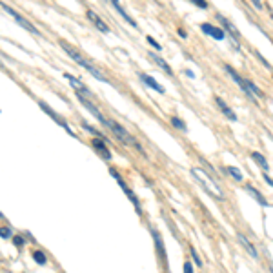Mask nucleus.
Returning a JSON list of instances; mask_svg holds the SVG:
<instances>
[{"instance_id":"obj_1","label":"nucleus","mask_w":273,"mask_h":273,"mask_svg":"<svg viewBox=\"0 0 273 273\" xmlns=\"http://www.w3.org/2000/svg\"><path fill=\"white\" fill-rule=\"evenodd\" d=\"M60 47H62V49H64L66 53H68L71 60H75V62H77V64L80 66V68H84L86 71H88V73L93 75V77H95L97 80H100V82H104V84H110V80H108V77H106V75L102 73V71H100L99 68H95V66L90 62V60H86V58L82 57V55H80L79 51H75V49H73L71 46H69V44H66L64 40H60Z\"/></svg>"},{"instance_id":"obj_2","label":"nucleus","mask_w":273,"mask_h":273,"mask_svg":"<svg viewBox=\"0 0 273 273\" xmlns=\"http://www.w3.org/2000/svg\"><path fill=\"white\" fill-rule=\"evenodd\" d=\"M191 175H193V179L202 186V188L211 195V197H215L217 200H224V193H222V189L219 188L215 184V180H211L208 175L202 171L200 168H193L191 169Z\"/></svg>"},{"instance_id":"obj_3","label":"nucleus","mask_w":273,"mask_h":273,"mask_svg":"<svg viewBox=\"0 0 273 273\" xmlns=\"http://www.w3.org/2000/svg\"><path fill=\"white\" fill-rule=\"evenodd\" d=\"M108 128H110L111 132L115 133V136H119V138H121V140L124 142V144H128V146H133L135 149H138V151H140L142 155H146V153H144V149H142L140 144H138V142H136L135 138H133V136L130 135V133H128L126 130H124V128L121 126V124H117L115 121H110V119H108Z\"/></svg>"},{"instance_id":"obj_4","label":"nucleus","mask_w":273,"mask_h":273,"mask_svg":"<svg viewBox=\"0 0 273 273\" xmlns=\"http://www.w3.org/2000/svg\"><path fill=\"white\" fill-rule=\"evenodd\" d=\"M110 173H111V177H113V179L117 180V184H119V186H121V189H122V191H124V193L128 195V199L132 200V204L135 206L136 213H138V215H140V204H138V199H136V195L133 193V189L130 188V186H128L126 182H124V179H122V177H121V173H119V171H115V169H110Z\"/></svg>"},{"instance_id":"obj_5","label":"nucleus","mask_w":273,"mask_h":273,"mask_svg":"<svg viewBox=\"0 0 273 273\" xmlns=\"http://www.w3.org/2000/svg\"><path fill=\"white\" fill-rule=\"evenodd\" d=\"M226 73L230 75L231 79H233V80L237 82V86H239V88H241V90L244 91V93H246L248 99L252 100V102H255V104H257V95H255L252 90H250V86H248V80H246V79H242L241 75L237 73V71H235L233 68H231V66H226Z\"/></svg>"},{"instance_id":"obj_6","label":"nucleus","mask_w":273,"mask_h":273,"mask_svg":"<svg viewBox=\"0 0 273 273\" xmlns=\"http://www.w3.org/2000/svg\"><path fill=\"white\" fill-rule=\"evenodd\" d=\"M77 99H79L80 104L84 106L86 110L90 111L91 115H93L95 119H97V121L100 122V124H104V126H108V119H106V117L102 115V113H100L99 108H97V106H95L93 102H91V99H88V97H86V95H82V93H77Z\"/></svg>"},{"instance_id":"obj_7","label":"nucleus","mask_w":273,"mask_h":273,"mask_svg":"<svg viewBox=\"0 0 273 273\" xmlns=\"http://www.w3.org/2000/svg\"><path fill=\"white\" fill-rule=\"evenodd\" d=\"M2 9L5 11V13H7V15H11L13 16V18H15L16 22H18V24H20L22 27H24V29H27V31L29 33H33V35H40V33H38V29L35 26H31V24H29V22L26 20V18H22L20 15H18V13H16L15 9H11L9 5H5V4H2Z\"/></svg>"},{"instance_id":"obj_8","label":"nucleus","mask_w":273,"mask_h":273,"mask_svg":"<svg viewBox=\"0 0 273 273\" xmlns=\"http://www.w3.org/2000/svg\"><path fill=\"white\" fill-rule=\"evenodd\" d=\"M64 79L68 80L69 84L73 86L75 88V91H77V93H82V95H86V97H88V99H91L93 100L95 97H93V93H91L90 90H88V88H86L84 84H82V82H80L79 79H77V77H73V75H69V73H64Z\"/></svg>"},{"instance_id":"obj_9","label":"nucleus","mask_w":273,"mask_h":273,"mask_svg":"<svg viewBox=\"0 0 273 273\" xmlns=\"http://www.w3.org/2000/svg\"><path fill=\"white\" fill-rule=\"evenodd\" d=\"M40 108H42V110L46 111V115H49V117H51V119H53V121L57 122L58 126H60V128H64V130H66V132H68L69 135H75V133L71 132V128L68 126V122H64L62 119H60V117H58L57 113H55V111H53L51 108H49V106L46 104V102H40Z\"/></svg>"},{"instance_id":"obj_10","label":"nucleus","mask_w":273,"mask_h":273,"mask_svg":"<svg viewBox=\"0 0 273 273\" xmlns=\"http://www.w3.org/2000/svg\"><path fill=\"white\" fill-rule=\"evenodd\" d=\"M106 2H108V4H110V5H113V9H115L117 13H119V15H121L122 18H124V20L128 22V24H130V26H132V27H136V22L133 20L132 16L128 15V13H126V9H124V7H122V5H121V2H119V0H106Z\"/></svg>"},{"instance_id":"obj_11","label":"nucleus","mask_w":273,"mask_h":273,"mask_svg":"<svg viewBox=\"0 0 273 273\" xmlns=\"http://www.w3.org/2000/svg\"><path fill=\"white\" fill-rule=\"evenodd\" d=\"M106 142H108V140H104V138H99V140H97V138H93V147H95V151L99 153V155L104 158V160H110V158H111V151L108 149V147H106Z\"/></svg>"},{"instance_id":"obj_12","label":"nucleus","mask_w":273,"mask_h":273,"mask_svg":"<svg viewBox=\"0 0 273 273\" xmlns=\"http://www.w3.org/2000/svg\"><path fill=\"white\" fill-rule=\"evenodd\" d=\"M86 15H88V18H90V20L93 22L95 27H97L99 31H102V33H110V27L106 26V22L102 20V18H100V16L97 15V13H95L93 9H88V13H86Z\"/></svg>"},{"instance_id":"obj_13","label":"nucleus","mask_w":273,"mask_h":273,"mask_svg":"<svg viewBox=\"0 0 273 273\" xmlns=\"http://www.w3.org/2000/svg\"><path fill=\"white\" fill-rule=\"evenodd\" d=\"M202 31L206 33V35H210V37H213L215 40H224V31H222L221 27H217V26H211V24H202Z\"/></svg>"},{"instance_id":"obj_14","label":"nucleus","mask_w":273,"mask_h":273,"mask_svg":"<svg viewBox=\"0 0 273 273\" xmlns=\"http://www.w3.org/2000/svg\"><path fill=\"white\" fill-rule=\"evenodd\" d=\"M138 79L144 82V84L147 86V88H151L153 91H157V93H164V88L160 84H158L157 80L153 79V77H149V75H146V73H138Z\"/></svg>"},{"instance_id":"obj_15","label":"nucleus","mask_w":273,"mask_h":273,"mask_svg":"<svg viewBox=\"0 0 273 273\" xmlns=\"http://www.w3.org/2000/svg\"><path fill=\"white\" fill-rule=\"evenodd\" d=\"M217 18H219V20H221L222 24H224V27H226L228 31L231 33V37H233V40H235V42L239 44V40H241V33H239V29H237V27L233 26V24H231V22L228 20V18H226L224 15H217Z\"/></svg>"},{"instance_id":"obj_16","label":"nucleus","mask_w":273,"mask_h":273,"mask_svg":"<svg viewBox=\"0 0 273 273\" xmlns=\"http://www.w3.org/2000/svg\"><path fill=\"white\" fill-rule=\"evenodd\" d=\"M151 235H153V241H155V246H157V252L160 255V261L166 263V252H164V242H162V237L158 233L157 230H151Z\"/></svg>"},{"instance_id":"obj_17","label":"nucleus","mask_w":273,"mask_h":273,"mask_svg":"<svg viewBox=\"0 0 273 273\" xmlns=\"http://www.w3.org/2000/svg\"><path fill=\"white\" fill-rule=\"evenodd\" d=\"M147 57L151 58L153 62L157 64V66H158V68H160V69H162L164 73H168L169 77L173 75V71H171V68H169V64H168V62H164V60H162V58H160V57H158V55H155V53H147Z\"/></svg>"},{"instance_id":"obj_18","label":"nucleus","mask_w":273,"mask_h":273,"mask_svg":"<svg viewBox=\"0 0 273 273\" xmlns=\"http://www.w3.org/2000/svg\"><path fill=\"white\" fill-rule=\"evenodd\" d=\"M246 191H248V193H250V195H252L253 199L257 200V202H259V204H261V206H264V208H266V206H268V200L264 199V195L261 193V191H259V189H255V188H253L252 184H246Z\"/></svg>"},{"instance_id":"obj_19","label":"nucleus","mask_w":273,"mask_h":273,"mask_svg":"<svg viewBox=\"0 0 273 273\" xmlns=\"http://www.w3.org/2000/svg\"><path fill=\"white\" fill-rule=\"evenodd\" d=\"M215 102H217V106L221 108L222 113H224V115H226L228 119H230V121H237V115L233 113V111H231V108L226 104V102H224V100L221 99V97H215Z\"/></svg>"},{"instance_id":"obj_20","label":"nucleus","mask_w":273,"mask_h":273,"mask_svg":"<svg viewBox=\"0 0 273 273\" xmlns=\"http://www.w3.org/2000/svg\"><path fill=\"white\" fill-rule=\"evenodd\" d=\"M237 239H239V242H241L242 246L246 248V252L250 253V255H252L253 259H259V253H257V250H255V246H253L252 242L248 241L246 237H244V235H241V233H239V235H237Z\"/></svg>"},{"instance_id":"obj_21","label":"nucleus","mask_w":273,"mask_h":273,"mask_svg":"<svg viewBox=\"0 0 273 273\" xmlns=\"http://www.w3.org/2000/svg\"><path fill=\"white\" fill-rule=\"evenodd\" d=\"M252 158H253V160H255V162L259 164V166H261V168L264 169V171H268V169H270V166H268V160H266V158H264L263 155H261V153H257V151H255V153H252Z\"/></svg>"},{"instance_id":"obj_22","label":"nucleus","mask_w":273,"mask_h":273,"mask_svg":"<svg viewBox=\"0 0 273 273\" xmlns=\"http://www.w3.org/2000/svg\"><path fill=\"white\" fill-rule=\"evenodd\" d=\"M171 126L177 128V130H182V132H186L188 128H186V124H184V121H180L179 117H171Z\"/></svg>"},{"instance_id":"obj_23","label":"nucleus","mask_w":273,"mask_h":273,"mask_svg":"<svg viewBox=\"0 0 273 273\" xmlns=\"http://www.w3.org/2000/svg\"><path fill=\"white\" fill-rule=\"evenodd\" d=\"M33 259H35V263L40 264V266H46V263H47L46 255H44L42 252H35L33 253Z\"/></svg>"},{"instance_id":"obj_24","label":"nucleus","mask_w":273,"mask_h":273,"mask_svg":"<svg viewBox=\"0 0 273 273\" xmlns=\"http://www.w3.org/2000/svg\"><path fill=\"white\" fill-rule=\"evenodd\" d=\"M226 171H228V173H230L231 177H233V179H235V180H239V182H241V180H242V173H241V171H239V169H237V168H233V166H228Z\"/></svg>"},{"instance_id":"obj_25","label":"nucleus","mask_w":273,"mask_h":273,"mask_svg":"<svg viewBox=\"0 0 273 273\" xmlns=\"http://www.w3.org/2000/svg\"><path fill=\"white\" fill-rule=\"evenodd\" d=\"M82 128H84L86 132H90L91 135H95V136H100V138H104V140H106V136L102 135V133H100V132H97V130H93V128L90 126V124H86V122H84V124H82Z\"/></svg>"},{"instance_id":"obj_26","label":"nucleus","mask_w":273,"mask_h":273,"mask_svg":"<svg viewBox=\"0 0 273 273\" xmlns=\"http://www.w3.org/2000/svg\"><path fill=\"white\" fill-rule=\"evenodd\" d=\"M146 38H147V44H149V46H151V47H155L157 51H160V49H162V46H160V44H158L157 40H155V38H153V37H146Z\"/></svg>"},{"instance_id":"obj_27","label":"nucleus","mask_w":273,"mask_h":273,"mask_svg":"<svg viewBox=\"0 0 273 273\" xmlns=\"http://www.w3.org/2000/svg\"><path fill=\"white\" fill-rule=\"evenodd\" d=\"M0 237H2L4 241L11 239V230H9V228H2V230H0Z\"/></svg>"},{"instance_id":"obj_28","label":"nucleus","mask_w":273,"mask_h":273,"mask_svg":"<svg viewBox=\"0 0 273 273\" xmlns=\"http://www.w3.org/2000/svg\"><path fill=\"white\" fill-rule=\"evenodd\" d=\"M189 253H191V257H193V261L197 263V266H202V261L199 259V255H197V252H195V248H189Z\"/></svg>"},{"instance_id":"obj_29","label":"nucleus","mask_w":273,"mask_h":273,"mask_svg":"<svg viewBox=\"0 0 273 273\" xmlns=\"http://www.w3.org/2000/svg\"><path fill=\"white\" fill-rule=\"evenodd\" d=\"M189 2L195 5H199L200 9H206V7H208V2H206V0H189Z\"/></svg>"},{"instance_id":"obj_30","label":"nucleus","mask_w":273,"mask_h":273,"mask_svg":"<svg viewBox=\"0 0 273 273\" xmlns=\"http://www.w3.org/2000/svg\"><path fill=\"white\" fill-rule=\"evenodd\" d=\"M252 4L255 5V9H263V2H261V0H252Z\"/></svg>"},{"instance_id":"obj_31","label":"nucleus","mask_w":273,"mask_h":273,"mask_svg":"<svg viewBox=\"0 0 273 273\" xmlns=\"http://www.w3.org/2000/svg\"><path fill=\"white\" fill-rule=\"evenodd\" d=\"M13 241H15V244H16V246H22V244H24V242H26V241H24V239H22V237H15V239H13Z\"/></svg>"},{"instance_id":"obj_32","label":"nucleus","mask_w":273,"mask_h":273,"mask_svg":"<svg viewBox=\"0 0 273 273\" xmlns=\"http://www.w3.org/2000/svg\"><path fill=\"white\" fill-rule=\"evenodd\" d=\"M264 180H266V182H268L270 186L273 188V179H270V175H264Z\"/></svg>"},{"instance_id":"obj_33","label":"nucleus","mask_w":273,"mask_h":273,"mask_svg":"<svg viewBox=\"0 0 273 273\" xmlns=\"http://www.w3.org/2000/svg\"><path fill=\"white\" fill-rule=\"evenodd\" d=\"M184 270H186V272H191V270H193V266H191L189 263H186V264H184Z\"/></svg>"},{"instance_id":"obj_34","label":"nucleus","mask_w":273,"mask_h":273,"mask_svg":"<svg viewBox=\"0 0 273 273\" xmlns=\"http://www.w3.org/2000/svg\"><path fill=\"white\" fill-rule=\"evenodd\" d=\"M179 35H180V37H182V38H186V37H188V35H186V31H184L182 27H180V29H179Z\"/></svg>"}]
</instances>
